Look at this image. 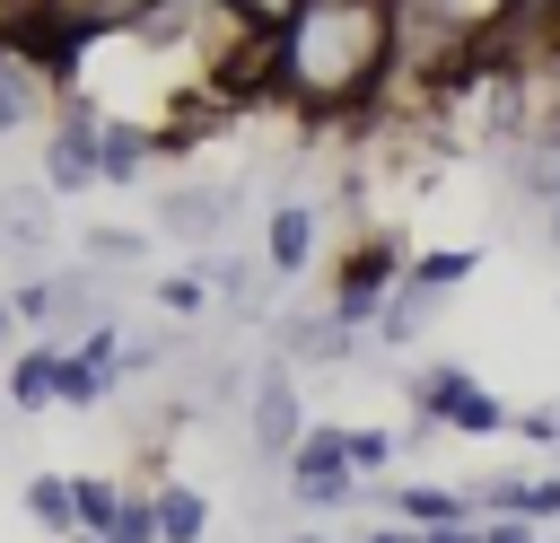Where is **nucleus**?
Returning a JSON list of instances; mask_svg holds the SVG:
<instances>
[{
	"mask_svg": "<svg viewBox=\"0 0 560 543\" xmlns=\"http://www.w3.org/2000/svg\"><path fill=\"white\" fill-rule=\"evenodd\" d=\"M52 350L61 342H18L9 359H0V394H9V412H52Z\"/></svg>",
	"mask_w": 560,
	"mask_h": 543,
	"instance_id": "nucleus-15",
	"label": "nucleus"
},
{
	"mask_svg": "<svg viewBox=\"0 0 560 543\" xmlns=\"http://www.w3.org/2000/svg\"><path fill=\"white\" fill-rule=\"evenodd\" d=\"M394 272H402V236L368 228V236H359V245L332 263V298H324V315H332V324H350V333H368V315L385 307Z\"/></svg>",
	"mask_w": 560,
	"mask_h": 543,
	"instance_id": "nucleus-5",
	"label": "nucleus"
},
{
	"mask_svg": "<svg viewBox=\"0 0 560 543\" xmlns=\"http://www.w3.org/2000/svg\"><path fill=\"white\" fill-rule=\"evenodd\" d=\"M166 140H158V123H140V114H105L96 123V184H114V193H131L140 175H149V158H158Z\"/></svg>",
	"mask_w": 560,
	"mask_h": 543,
	"instance_id": "nucleus-10",
	"label": "nucleus"
},
{
	"mask_svg": "<svg viewBox=\"0 0 560 543\" xmlns=\"http://www.w3.org/2000/svg\"><path fill=\"white\" fill-rule=\"evenodd\" d=\"M149 525H158V543H210V490L201 482H158Z\"/></svg>",
	"mask_w": 560,
	"mask_h": 543,
	"instance_id": "nucleus-16",
	"label": "nucleus"
},
{
	"mask_svg": "<svg viewBox=\"0 0 560 543\" xmlns=\"http://www.w3.org/2000/svg\"><path fill=\"white\" fill-rule=\"evenodd\" d=\"M394 455H402V438H394V429H376V420H341V464H350L359 482H385V473H394Z\"/></svg>",
	"mask_w": 560,
	"mask_h": 543,
	"instance_id": "nucleus-18",
	"label": "nucleus"
},
{
	"mask_svg": "<svg viewBox=\"0 0 560 543\" xmlns=\"http://www.w3.org/2000/svg\"><path fill=\"white\" fill-rule=\"evenodd\" d=\"M254 70L306 114H350L394 79V26L385 0H298L280 26H262Z\"/></svg>",
	"mask_w": 560,
	"mask_h": 543,
	"instance_id": "nucleus-1",
	"label": "nucleus"
},
{
	"mask_svg": "<svg viewBox=\"0 0 560 543\" xmlns=\"http://www.w3.org/2000/svg\"><path fill=\"white\" fill-rule=\"evenodd\" d=\"M18 9H35V0H18Z\"/></svg>",
	"mask_w": 560,
	"mask_h": 543,
	"instance_id": "nucleus-30",
	"label": "nucleus"
},
{
	"mask_svg": "<svg viewBox=\"0 0 560 543\" xmlns=\"http://www.w3.org/2000/svg\"><path fill=\"white\" fill-rule=\"evenodd\" d=\"M140 254H149L140 228H79V263H88V272H131Z\"/></svg>",
	"mask_w": 560,
	"mask_h": 543,
	"instance_id": "nucleus-19",
	"label": "nucleus"
},
{
	"mask_svg": "<svg viewBox=\"0 0 560 543\" xmlns=\"http://www.w3.org/2000/svg\"><path fill=\"white\" fill-rule=\"evenodd\" d=\"M481 272V245H420V254H402V289H429V298H455L464 280Z\"/></svg>",
	"mask_w": 560,
	"mask_h": 543,
	"instance_id": "nucleus-17",
	"label": "nucleus"
},
{
	"mask_svg": "<svg viewBox=\"0 0 560 543\" xmlns=\"http://www.w3.org/2000/svg\"><path fill=\"white\" fill-rule=\"evenodd\" d=\"M158 307H166V315H201V307H210L201 272H166V280H158Z\"/></svg>",
	"mask_w": 560,
	"mask_h": 543,
	"instance_id": "nucleus-23",
	"label": "nucleus"
},
{
	"mask_svg": "<svg viewBox=\"0 0 560 543\" xmlns=\"http://www.w3.org/2000/svg\"><path fill=\"white\" fill-rule=\"evenodd\" d=\"M402 394H411V420H420L429 438H438V429H446V438H508V412H516V403H499L464 359H429V368H411Z\"/></svg>",
	"mask_w": 560,
	"mask_h": 543,
	"instance_id": "nucleus-2",
	"label": "nucleus"
},
{
	"mask_svg": "<svg viewBox=\"0 0 560 543\" xmlns=\"http://www.w3.org/2000/svg\"><path fill=\"white\" fill-rule=\"evenodd\" d=\"M359 543H420V534H411V525H368Z\"/></svg>",
	"mask_w": 560,
	"mask_h": 543,
	"instance_id": "nucleus-25",
	"label": "nucleus"
},
{
	"mask_svg": "<svg viewBox=\"0 0 560 543\" xmlns=\"http://www.w3.org/2000/svg\"><path fill=\"white\" fill-rule=\"evenodd\" d=\"M52 96H61V88H52V61H44L26 35H9V44H0V140L35 131Z\"/></svg>",
	"mask_w": 560,
	"mask_h": 543,
	"instance_id": "nucleus-7",
	"label": "nucleus"
},
{
	"mask_svg": "<svg viewBox=\"0 0 560 543\" xmlns=\"http://www.w3.org/2000/svg\"><path fill=\"white\" fill-rule=\"evenodd\" d=\"M18 508H26V525H44V534H70V473H26Z\"/></svg>",
	"mask_w": 560,
	"mask_h": 543,
	"instance_id": "nucleus-20",
	"label": "nucleus"
},
{
	"mask_svg": "<svg viewBox=\"0 0 560 543\" xmlns=\"http://www.w3.org/2000/svg\"><path fill=\"white\" fill-rule=\"evenodd\" d=\"M525 543H551V534H525Z\"/></svg>",
	"mask_w": 560,
	"mask_h": 543,
	"instance_id": "nucleus-29",
	"label": "nucleus"
},
{
	"mask_svg": "<svg viewBox=\"0 0 560 543\" xmlns=\"http://www.w3.org/2000/svg\"><path fill=\"white\" fill-rule=\"evenodd\" d=\"M254 263H262L271 280H306V272H315V201H271Z\"/></svg>",
	"mask_w": 560,
	"mask_h": 543,
	"instance_id": "nucleus-11",
	"label": "nucleus"
},
{
	"mask_svg": "<svg viewBox=\"0 0 560 543\" xmlns=\"http://www.w3.org/2000/svg\"><path fill=\"white\" fill-rule=\"evenodd\" d=\"M438 307H446V298H429V289H402V280H394V289H385V307L368 315V342H376V350H411V342L438 324Z\"/></svg>",
	"mask_w": 560,
	"mask_h": 543,
	"instance_id": "nucleus-14",
	"label": "nucleus"
},
{
	"mask_svg": "<svg viewBox=\"0 0 560 543\" xmlns=\"http://www.w3.org/2000/svg\"><path fill=\"white\" fill-rule=\"evenodd\" d=\"M114 499H122L114 473H70V534H96L114 517Z\"/></svg>",
	"mask_w": 560,
	"mask_h": 543,
	"instance_id": "nucleus-21",
	"label": "nucleus"
},
{
	"mask_svg": "<svg viewBox=\"0 0 560 543\" xmlns=\"http://www.w3.org/2000/svg\"><path fill=\"white\" fill-rule=\"evenodd\" d=\"M464 508L472 517H525L542 534V525H560V473H481V482H464Z\"/></svg>",
	"mask_w": 560,
	"mask_h": 543,
	"instance_id": "nucleus-9",
	"label": "nucleus"
},
{
	"mask_svg": "<svg viewBox=\"0 0 560 543\" xmlns=\"http://www.w3.org/2000/svg\"><path fill=\"white\" fill-rule=\"evenodd\" d=\"M508 429L534 447H560V403H525V412H508Z\"/></svg>",
	"mask_w": 560,
	"mask_h": 543,
	"instance_id": "nucleus-24",
	"label": "nucleus"
},
{
	"mask_svg": "<svg viewBox=\"0 0 560 543\" xmlns=\"http://www.w3.org/2000/svg\"><path fill=\"white\" fill-rule=\"evenodd\" d=\"M298 429H306L298 368H289V359H262V368L245 377V438H254V455H262V464H280V455L298 447Z\"/></svg>",
	"mask_w": 560,
	"mask_h": 543,
	"instance_id": "nucleus-6",
	"label": "nucleus"
},
{
	"mask_svg": "<svg viewBox=\"0 0 560 543\" xmlns=\"http://www.w3.org/2000/svg\"><path fill=\"white\" fill-rule=\"evenodd\" d=\"M228 210H236V184H158V228L192 254H210L228 236Z\"/></svg>",
	"mask_w": 560,
	"mask_h": 543,
	"instance_id": "nucleus-8",
	"label": "nucleus"
},
{
	"mask_svg": "<svg viewBox=\"0 0 560 543\" xmlns=\"http://www.w3.org/2000/svg\"><path fill=\"white\" fill-rule=\"evenodd\" d=\"M210 543H219V534H210Z\"/></svg>",
	"mask_w": 560,
	"mask_h": 543,
	"instance_id": "nucleus-31",
	"label": "nucleus"
},
{
	"mask_svg": "<svg viewBox=\"0 0 560 543\" xmlns=\"http://www.w3.org/2000/svg\"><path fill=\"white\" fill-rule=\"evenodd\" d=\"M61 228H52V193L44 184H0V245L9 254H44Z\"/></svg>",
	"mask_w": 560,
	"mask_h": 543,
	"instance_id": "nucleus-13",
	"label": "nucleus"
},
{
	"mask_svg": "<svg viewBox=\"0 0 560 543\" xmlns=\"http://www.w3.org/2000/svg\"><path fill=\"white\" fill-rule=\"evenodd\" d=\"M18 26H26V9H18V0H0V44H9Z\"/></svg>",
	"mask_w": 560,
	"mask_h": 543,
	"instance_id": "nucleus-26",
	"label": "nucleus"
},
{
	"mask_svg": "<svg viewBox=\"0 0 560 543\" xmlns=\"http://www.w3.org/2000/svg\"><path fill=\"white\" fill-rule=\"evenodd\" d=\"M280 543H324V534H315V525H298V534H280Z\"/></svg>",
	"mask_w": 560,
	"mask_h": 543,
	"instance_id": "nucleus-27",
	"label": "nucleus"
},
{
	"mask_svg": "<svg viewBox=\"0 0 560 543\" xmlns=\"http://www.w3.org/2000/svg\"><path fill=\"white\" fill-rule=\"evenodd\" d=\"M52 543H96V534H52Z\"/></svg>",
	"mask_w": 560,
	"mask_h": 543,
	"instance_id": "nucleus-28",
	"label": "nucleus"
},
{
	"mask_svg": "<svg viewBox=\"0 0 560 543\" xmlns=\"http://www.w3.org/2000/svg\"><path fill=\"white\" fill-rule=\"evenodd\" d=\"M96 123H105V114H96L88 96H70V88L52 96V123H44V175H35L52 201L96 193Z\"/></svg>",
	"mask_w": 560,
	"mask_h": 543,
	"instance_id": "nucleus-4",
	"label": "nucleus"
},
{
	"mask_svg": "<svg viewBox=\"0 0 560 543\" xmlns=\"http://www.w3.org/2000/svg\"><path fill=\"white\" fill-rule=\"evenodd\" d=\"M114 385H122V324L105 315L52 350V412H96Z\"/></svg>",
	"mask_w": 560,
	"mask_h": 543,
	"instance_id": "nucleus-3",
	"label": "nucleus"
},
{
	"mask_svg": "<svg viewBox=\"0 0 560 543\" xmlns=\"http://www.w3.org/2000/svg\"><path fill=\"white\" fill-rule=\"evenodd\" d=\"M96 543H158V525H149V490H131V482H122L114 517L96 525Z\"/></svg>",
	"mask_w": 560,
	"mask_h": 543,
	"instance_id": "nucleus-22",
	"label": "nucleus"
},
{
	"mask_svg": "<svg viewBox=\"0 0 560 543\" xmlns=\"http://www.w3.org/2000/svg\"><path fill=\"white\" fill-rule=\"evenodd\" d=\"M131 9H140V0H35L18 35H26V44H35V35H52V44H79V35H105V26H122ZM35 53H44V44H35Z\"/></svg>",
	"mask_w": 560,
	"mask_h": 543,
	"instance_id": "nucleus-12",
	"label": "nucleus"
}]
</instances>
